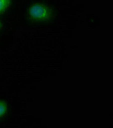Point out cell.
<instances>
[{"label":"cell","mask_w":113,"mask_h":128,"mask_svg":"<svg viewBox=\"0 0 113 128\" xmlns=\"http://www.w3.org/2000/svg\"><path fill=\"white\" fill-rule=\"evenodd\" d=\"M28 17L33 22H49L52 20L54 10L44 3H33L27 11Z\"/></svg>","instance_id":"6da1fadb"},{"label":"cell","mask_w":113,"mask_h":128,"mask_svg":"<svg viewBox=\"0 0 113 128\" xmlns=\"http://www.w3.org/2000/svg\"><path fill=\"white\" fill-rule=\"evenodd\" d=\"M9 110V106L8 104L3 100H0V119L3 118Z\"/></svg>","instance_id":"7a4b0ae2"},{"label":"cell","mask_w":113,"mask_h":128,"mask_svg":"<svg viewBox=\"0 0 113 128\" xmlns=\"http://www.w3.org/2000/svg\"><path fill=\"white\" fill-rule=\"evenodd\" d=\"M11 0H0V14H3L9 8Z\"/></svg>","instance_id":"3957f363"},{"label":"cell","mask_w":113,"mask_h":128,"mask_svg":"<svg viewBox=\"0 0 113 128\" xmlns=\"http://www.w3.org/2000/svg\"><path fill=\"white\" fill-rule=\"evenodd\" d=\"M2 28V22H1V18H0V29H1Z\"/></svg>","instance_id":"277c9868"}]
</instances>
